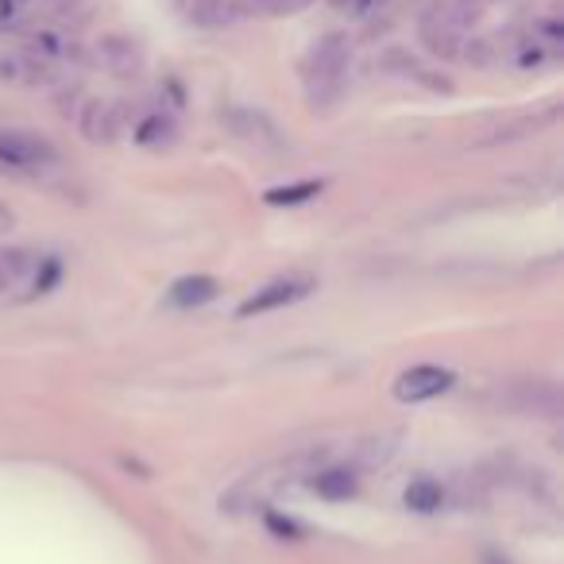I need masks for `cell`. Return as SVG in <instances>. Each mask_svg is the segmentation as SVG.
Masks as SVG:
<instances>
[{
    "label": "cell",
    "mask_w": 564,
    "mask_h": 564,
    "mask_svg": "<svg viewBox=\"0 0 564 564\" xmlns=\"http://www.w3.org/2000/svg\"><path fill=\"white\" fill-rule=\"evenodd\" d=\"M348 58H352V47L344 35H325L310 47L302 62V74H306V85H310V105H325V101L341 97L344 90V70H348Z\"/></svg>",
    "instance_id": "1"
},
{
    "label": "cell",
    "mask_w": 564,
    "mask_h": 564,
    "mask_svg": "<svg viewBox=\"0 0 564 564\" xmlns=\"http://www.w3.org/2000/svg\"><path fill=\"white\" fill-rule=\"evenodd\" d=\"M58 163V151L47 136L27 128H0V171L35 174Z\"/></svg>",
    "instance_id": "2"
},
{
    "label": "cell",
    "mask_w": 564,
    "mask_h": 564,
    "mask_svg": "<svg viewBox=\"0 0 564 564\" xmlns=\"http://www.w3.org/2000/svg\"><path fill=\"white\" fill-rule=\"evenodd\" d=\"M313 295V278L295 275V278H275L267 287H260L252 298H244L237 310V318H260V313H275V310H287V306L302 302V298Z\"/></svg>",
    "instance_id": "3"
},
{
    "label": "cell",
    "mask_w": 564,
    "mask_h": 564,
    "mask_svg": "<svg viewBox=\"0 0 564 564\" xmlns=\"http://www.w3.org/2000/svg\"><path fill=\"white\" fill-rule=\"evenodd\" d=\"M457 383L449 368H437V364H417V368L402 371L394 379V399L399 402H429L437 394H445L449 387Z\"/></svg>",
    "instance_id": "4"
},
{
    "label": "cell",
    "mask_w": 564,
    "mask_h": 564,
    "mask_svg": "<svg viewBox=\"0 0 564 564\" xmlns=\"http://www.w3.org/2000/svg\"><path fill=\"white\" fill-rule=\"evenodd\" d=\"M422 43L429 47V55H437V58H457L460 50V24H457V16H452L449 9H429L426 16H422Z\"/></svg>",
    "instance_id": "5"
},
{
    "label": "cell",
    "mask_w": 564,
    "mask_h": 564,
    "mask_svg": "<svg viewBox=\"0 0 564 564\" xmlns=\"http://www.w3.org/2000/svg\"><path fill=\"white\" fill-rule=\"evenodd\" d=\"M221 120H225V128H229L232 136L244 139V143H255V148H283L278 128L263 113H255V108H240L237 105V108H229Z\"/></svg>",
    "instance_id": "6"
},
{
    "label": "cell",
    "mask_w": 564,
    "mask_h": 564,
    "mask_svg": "<svg viewBox=\"0 0 564 564\" xmlns=\"http://www.w3.org/2000/svg\"><path fill=\"white\" fill-rule=\"evenodd\" d=\"M78 128H82V136L90 139V143H113L124 128L120 105H113V101H90V105L82 108Z\"/></svg>",
    "instance_id": "7"
},
{
    "label": "cell",
    "mask_w": 564,
    "mask_h": 564,
    "mask_svg": "<svg viewBox=\"0 0 564 564\" xmlns=\"http://www.w3.org/2000/svg\"><path fill=\"white\" fill-rule=\"evenodd\" d=\"M97 55H101V62L120 78L136 74L139 66H143V55H139V47L128 39V35H105L101 47H97Z\"/></svg>",
    "instance_id": "8"
},
{
    "label": "cell",
    "mask_w": 564,
    "mask_h": 564,
    "mask_svg": "<svg viewBox=\"0 0 564 564\" xmlns=\"http://www.w3.org/2000/svg\"><path fill=\"white\" fill-rule=\"evenodd\" d=\"M217 290H221V287H217V278H209V275H186V278H179V283L171 287L166 302L179 306V310H194V306L214 302Z\"/></svg>",
    "instance_id": "9"
},
{
    "label": "cell",
    "mask_w": 564,
    "mask_h": 564,
    "mask_svg": "<svg viewBox=\"0 0 564 564\" xmlns=\"http://www.w3.org/2000/svg\"><path fill=\"white\" fill-rule=\"evenodd\" d=\"M515 406L526 410V414H549V417H553L556 410H561V394H556V387L545 383V379H533V383H518Z\"/></svg>",
    "instance_id": "10"
},
{
    "label": "cell",
    "mask_w": 564,
    "mask_h": 564,
    "mask_svg": "<svg viewBox=\"0 0 564 564\" xmlns=\"http://www.w3.org/2000/svg\"><path fill=\"white\" fill-rule=\"evenodd\" d=\"M310 487L318 491L321 499L341 503V499H352V495L360 491V480H356V472H348V468H329V472L313 475Z\"/></svg>",
    "instance_id": "11"
},
{
    "label": "cell",
    "mask_w": 564,
    "mask_h": 564,
    "mask_svg": "<svg viewBox=\"0 0 564 564\" xmlns=\"http://www.w3.org/2000/svg\"><path fill=\"white\" fill-rule=\"evenodd\" d=\"M174 136H179V124L166 113H151L136 124V143L139 148H171Z\"/></svg>",
    "instance_id": "12"
},
{
    "label": "cell",
    "mask_w": 564,
    "mask_h": 564,
    "mask_svg": "<svg viewBox=\"0 0 564 564\" xmlns=\"http://www.w3.org/2000/svg\"><path fill=\"white\" fill-rule=\"evenodd\" d=\"M553 116H556V108H549V113H541V116H518V120H510V124H499V128L491 131V136H483L480 143H510V139H526V136H533V131H541V128H549L553 124Z\"/></svg>",
    "instance_id": "13"
},
{
    "label": "cell",
    "mask_w": 564,
    "mask_h": 564,
    "mask_svg": "<svg viewBox=\"0 0 564 564\" xmlns=\"http://www.w3.org/2000/svg\"><path fill=\"white\" fill-rule=\"evenodd\" d=\"M32 267H35V260H32L27 248H0V295L12 290V287H20Z\"/></svg>",
    "instance_id": "14"
},
{
    "label": "cell",
    "mask_w": 564,
    "mask_h": 564,
    "mask_svg": "<svg viewBox=\"0 0 564 564\" xmlns=\"http://www.w3.org/2000/svg\"><path fill=\"white\" fill-rule=\"evenodd\" d=\"M321 189H325V182L306 179V182H295V186L267 189V194H263V202H267V205H306V202H313Z\"/></svg>",
    "instance_id": "15"
},
{
    "label": "cell",
    "mask_w": 564,
    "mask_h": 564,
    "mask_svg": "<svg viewBox=\"0 0 564 564\" xmlns=\"http://www.w3.org/2000/svg\"><path fill=\"white\" fill-rule=\"evenodd\" d=\"M441 483H434V480H414L406 487V507L410 510H417V515H434L437 507H441Z\"/></svg>",
    "instance_id": "16"
},
{
    "label": "cell",
    "mask_w": 564,
    "mask_h": 564,
    "mask_svg": "<svg viewBox=\"0 0 564 564\" xmlns=\"http://www.w3.org/2000/svg\"><path fill=\"white\" fill-rule=\"evenodd\" d=\"M240 12L244 9H240L237 0H202V4L194 9V20L205 27H221V24H232Z\"/></svg>",
    "instance_id": "17"
},
{
    "label": "cell",
    "mask_w": 564,
    "mask_h": 564,
    "mask_svg": "<svg viewBox=\"0 0 564 564\" xmlns=\"http://www.w3.org/2000/svg\"><path fill=\"white\" fill-rule=\"evenodd\" d=\"M383 0H333V9L348 12V16H368V12H376Z\"/></svg>",
    "instance_id": "18"
},
{
    "label": "cell",
    "mask_w": 564,
    "mask_h": 564,
    "mask_svg": "<svg viewBox=\"0 0 564 564\" xmlns=\"http://www.w3.org/2000/svg\"><path fill=\"white\" fill-rule=\"evenodd\" d=\"M538 35H545V39L553 43V50H556V43H561V24H556V20H541Z\"/></svg>",
    "instance_id": "19"
},
{
    "label": "cell",
    "mask_w": 564,
    "mask_h": 564,
    "mask_svg": "<svg viewBox=\"0 0 564 564\" xmlns=\"http://www.w3.org/2000/svg\"><path fill=\"white\" fill-rule=\"evenodd\" d=\"M267 522H271V530H278V533H298L295 522H283V518H275V515H271Z\"/></svg>",
    "instance_id": "20"
},
{
    "label": "cell",
    "mask_w": 564,
    "mask_h": 564,
    "mask_svg": "<svg viewBox=\"0 0 564 564\" xmlns=\"http://www.w3.org/2000/svg\"><path fill=\"white\" fill-rule=\"evenodd\" d=\"M12 221H16V217H12V209H9V205H0V232L12 229Z\"/></svg>",
    "instance_id": "21"
}]
</instances>
